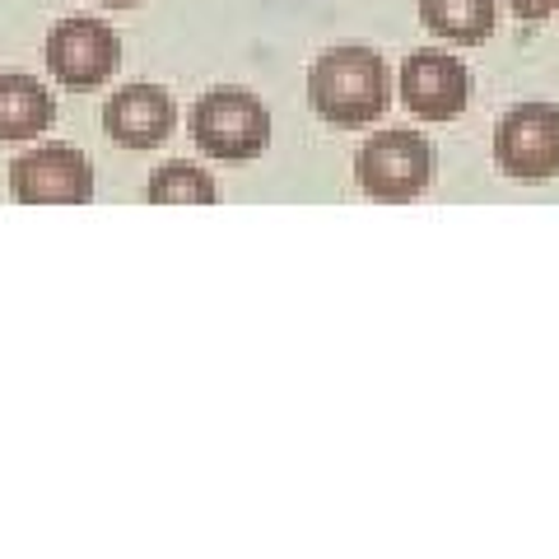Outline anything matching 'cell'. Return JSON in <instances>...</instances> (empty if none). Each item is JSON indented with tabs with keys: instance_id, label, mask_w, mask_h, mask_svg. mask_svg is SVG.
<instances>
[{
	"instance_id": "1",
	"label": "cell",
	"mask_w": 559,
	"mask_h": 559,
	"mask_svg": "<svg viewBox=\"0 0 559 559\" xmlns=\"http://www.w3.org/2000/svg\"><path fill=\"white\" fill-rule=\"evenodd\" d=\"M388 103L392 75L373 47H331L308 70V108L331 127H369Z\"/></svg>"
},
{
	"instance_id": "5",
	"label": "cell",
	"mask_w": 559,
	"mask_h": 559,
	"mask_svg": "<svg viewBox=\"0 0 559 559\" xmlns=\"http://www.w3.org/2000/svg\"><path fill=\"white\" fill-rule=\"evenodd\" d=\"M471 80L466 61H457L452 51L443 47H419L401 61V75H396V94L406 103V112L419 121H452L466 112L471 103Z\"/></svg>"
},
{
	"instance_id": "13",
	"label": "cell",
	"mask_w": 559,
	"mask_h": 559,
	"mask_svg": "<svg viewBox=\"0 0 559 559\" xmlns=\"http://www.w3.org/2000/svg\"><path fill=\"white\" fill-rule=\"evenodd\" d=\"M98 5H108V10H131V5H140V0H98Z\"/></svg>"
},
{
	"instance_id": "7",
	"label": "cell",
	"mask_w": 559,
	"mask_h": 559,
	"mask_svg": "<svg viewBox=\"0 0 559 559\" xmlns=\"http://www.w3.org/2000/svg\"><path fill=\"white\" fill-rule=\"evenodd\" d=\"M20 205H84L94 197V168L75 145H43L10 168Z\"/></svg>"
},
{
	"instance_id": "6",
	"label": "cell",
	"mask_w": 559,
	"mask_h": 559,
	"mask_svg": "<svg viewBox=\"0 0 559 559\" xmlns=\"http://www.w3.org/2000/svg\"><path fill=\"white\" fill-rule=\"evenodd\" d=\"M121 66V38L98 20H66L47 33V70L66 90H98Z\"/></svg>"
},
{
	"instance_id": "10",
	"label": "cell",
	"mask_w": 559,
	"mask_h": 559,
	"mask_svg": "<svg viewBox=\"0 0 559 559\" xmlns=\"http://www.w3.org/2000/svg\"><path fill=\"white\" fill-rule=\"evenodd\" d=\"M419 24L429 33H439L443 43L480 47L495 38L499 5L495 0H419Z\"/></svg>"
},
{
	"instance_id": "3",
	"label": "cell",
	"mask_w": 559,
	"mask_h": 559,
	"mask_svg": "<svg viewBox=\"0 0 559 559\" xmlns=\"http://www.w3.org/2000/svg\"><path fill=\"white\" fill-rule=\"evenodd\" d=\"M355 173H359L364 197H373L382 205H401V201H415L419 191L439 178V150L419 131H401V127L373 131L359 145Z\"/></svg>"
},
{
	"instance_id": "8",
	"label": "cell",
	"mask_w": 559,
	"mask_h": 559,
	"mask_svg": "<svg viewBox=\"0 0 559 559\" xmlns=\"http://www.w3.org/2000/svg\"><path fill=\"white\" fill-rule=\"evenodd\" d=\"M178 127V103L159 84H127L103 108V131L121 150H154Z\"/></svg>"
},
{
	"instance_id": "2",
	"label": "cell",
	"mask_w": 559,
	"mask_h": 559,
	"mask_svg": "<svg viewBox=\"0 0 559 559\" xmlns=\"http://www.w3.org/2000/svg\"><path fill=\"white\" fill-rule=\"evenodd\" d=\"M191 140H197L205 159L248 164L271 145V112L257 94L224 84V90H210L191 108Z\"/></svg>"
},
{
	"instance_id": "9",
	"label": "cell",
	"mask_w": 559,
	"mask_h": 559,
	"mask_svg": "<svg viewBox=\"0 0 559 559\" xmlns=\"http://www.w3.org/2000/svg\"><path fill=\"white\" fill-rule=\"evenodd\" d=\"M51 117H57V103L43 90V80L24 75V70L0 75V140L5 145L38 140L51 127Z\"/></svg>"
},
{
	"instance_id": "11",
	"label": "cell",
	"mask_w": 559,
	"mask_h": 559,
	"mask_svg": "<svg viewBox=\"0 0 559 559\" xmlns=\"http://www.w3.org/2000/svg\"><path fill=\"white\" fill-rule=\"evenodd\" d=\"M219 187L205 168L187 164V159H168L150 173L145 182V201L150 205H215Z\"/></svg>"
},
{
	"instance_id": "12",
	"label": "cell",
	"mask_w": 559,
	"mask_h": 559,
	"mask_svg": "<svg viewBox=\"0 0 559 559\" xmlns=\"http://www.w3.org/2000/svg\"><path fill=\"white\" fill-rule=\"evenodd\" d=\"M559 0H509V10L518 14V20H527V24H540V20H550Z\"/></svg>"
},
{
	"instance_id": "4",
	"label": "cell",
	"mask_w": 559,
	"mask_h": 559,
	"mask_svg": "<svg viewBox=\"0 0 559 559\" xmlns=\"http://www.w3.org/2000/svg\"><path fill=\"white\" fill-rule=\"evenodd\" d=\"M495 164L503 178L550 182L559 173V108L555 103H518L495 127Z\"/></svg>"
}]
</instances>
